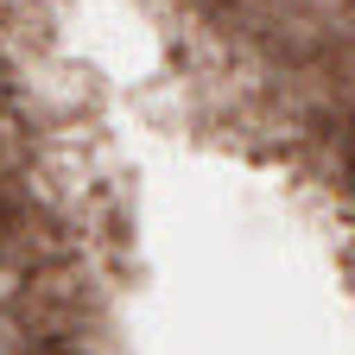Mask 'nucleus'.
Segmentation results:
<instances>
[]
</instances>
